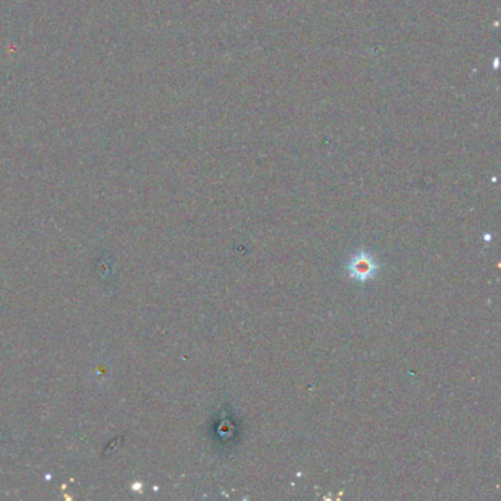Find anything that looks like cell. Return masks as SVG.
<instances>
[{
    "label": "cell",
    "instance_id": "6da1fadb",
    "mask_svg": "<svg viewBox=\"0 0 501 501\" xmlns=\"http://www.w3.org/2000/svg\"><path fill=\"white\" fill-rule=\"evenodd\" d=\"M378 269V263L374 256L367 253L354 255L349 263V272L354 280L366 281L371 280Z\"/></svg>",
    "mask_w": 501,
    "mask_h": 501
}]
</instances>
